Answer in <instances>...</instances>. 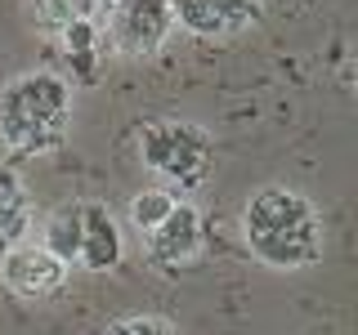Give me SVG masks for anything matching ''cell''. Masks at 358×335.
I'll use <instances>...</instances> for the list:
<instances>
[{"label": "cell", "instance_id": "cell-1", "mask_svg": "<svg viewBox=\"0 0 358 335\" xmlns=\"http://www.w3.org/2000/svg\"><path fill=\"white\" fill-rule=\"evenodd\" d=\"M246 251L268 268H309L322 255V215L318 206L287 184H268L242 206Z\"/></svg>", "mask_w": 358, "mask_h": 335}, {"label": "cell", "instance_id": "cell-2", "mask_svg": "<svg viewBox=\"0 0 358 335\" xmlns=\"http://www.w3.org/2000/svg\"><path fill=\"white\" fill-rule=\"evenodd\" d=\"M72 130V81L59 72H18L0 85V143L14 156H50Z\"/></svg>", "mask_w": 358, "mask_h": 335}, {"label": "cell", "instance_id": "cell-3", "mask_svg": "<svg viewBox=\"0 0 358 335\" xmlns=\"http://www.w3.org/2000/svg\"><path fill=\"white\" fill-rule=\"evenodd\" d=\"M134 143H139V161L171 193H197L215 170V139L197 121H143L134 130Z\"/></svg>", "mask_w": 358, "mask_h": 335}, {"label": "cell", "instance_id": "cell-4", "mask_svg": "<svg viewBox=\"0 0 358 335\" xmlns=\"http://www.w3.org/2000/svg\"><path fill=\"white\" fill-rule=\"evenodd\" d=\"M45 251H54L67 268L85 273H108L121 264V228L103 201H63L45 219Z\"/></svg>", "mask_w": 358, "mask_h": 335}, {"label": "cell", "instance_id": "cell-5", "mask_svg": "<svg viewBox=\"0 0 358 335\" xmlns=\"http://www.w3.org/2000/svg\"><path fill=\"white\" fill-rule=\"evenodd\" d=\"M201 251H206V219L193 201H175L166 210V219L157 228L143 232V255H148L152 268H166V273H179V268L197 264Z\"/></svg>", "mask_w": 358, "mask_h": 335}, {"label": "cell", "instance_id": "cell-6", "mask_svg": "<svg viewBox=\"0 0 358 335\" xmlns=\"http://www.w3.org/2000/svg\"><path fill=\"white\" fill-rule=\"evenodd\" d=\"M175 18L166 0H117L108 9V45L126 59H148L166 45Z\"/></svg>", "mask_w": 358, "mask_h": 335}, {"label": "cell", "instance_id": "cell-7", "mask_svg": "<svg viewBox=\"0 0 358 335\" xmlns=\"http://www.w3.org/2000/svg\"><path fill=\"white\" fill-rule=\"evenodd\" d=\"M67 273H72V268H67L54 251H45L41 241H18V246H9V251L0 255V282L22 299L59 295Z\"/></svg>", "mask_w": 358, "mask_h": 335}, {"label": "cell", "instance_id": "cell-8", "mask_svg": "<svg viewBox=\"0 0 358 335\" xmlns=\"http://www.w3.org/2000/svg\"><path fill=\"white\" fill-rule=\"evenodd\" d=\"M166 5H171V18L179 27L201 40L238 36L260 14V0H166Z\"/></svg>", "mask_w": 358, "mask_h": 335}, {"label": "cell", "instance_id": "cell-9", "mask_svg": "<svg viewBox=\"0 0 358 335\" xmlns=\"http://www.w3.org/2000/svg\"><path fill=\"white\" fill-rule=\"evenodd\" d=\"M63 45V54H67V67H72V76L76 81H94V72H99V63H103V54L112 50L108 45V36L99 31V22H94V14L90 18H76V22H67V27L54 36Z\"/></svg>", "mask_w": 358, "mask_h": 335}, {"label": "cell", "instance_id": "cell-10", "mask_svg": "<svg viewBox=\"0 0 358 335\" xmlns=\"http://www.w3.org/2000/svg\"><path fill=\"white\" fill-rule=\"evenodd\" d=\"M27 219H31L27 188H22L18 170L0 165V255H5L9 246L22 241V232H27Z\"/></svg>", "mask_w": 358, "mask_h": 335}, {"label": "cell", "instance_id": "cell-11", "mask_svg": "<svg viewBox=\"0 0 358 335\" xmlns=\"http://www.w3.org/2000/svg\"><path fill=\"white\" fill-rule=\"evenodd\" d=\"M90 14H94V0H27V18L45 36H59L67 22L90 18Z\"/></svg>", "mask_w": 358, "mask_h": 335}, {"label": "cell", "instance_id": "cell-12", "mask_svg": "<svg viewBox=\"0 0 358 335\" xmlns=\"http://www.w3.org/2000/svg\"><path fill=\"white\" fill-rule=\"evenodd\" d=\"M175 201H179V197L171 193V188H143V193L130 201V223L139 228V237H143L148 228H157V223L166 219V210H171Z\"/></svg>", "mask_w": 358, "mask_h": 335}, {"label": "cell", "instance_id": "cell-13", "mask_svg": "<svg viewBox=\"0 0 358 335\" xmlns=\"http://www.w3.org/2000/svg\"><path fill=\"white\" fill-rule=\"evenodd\" d=\"M108 335H179V331L166 318H148V313H139V318H121Z\"/></svg>", "mask_w": 358, "mask_h": 335}, {"label": "cell", "instance_id": "cell-14", "mask_svg": "<svg viewBox=\"0 0 358 335\" xmlns=\"http://www.w3.org/2000/svg\"><path fill=\"white\" fill-rule=\"evenodd\" d=\"M112 5H117V0H94V9H112Z\"/></svg>", "mask_w": 358, "mask_h": 335}]
</instances>
